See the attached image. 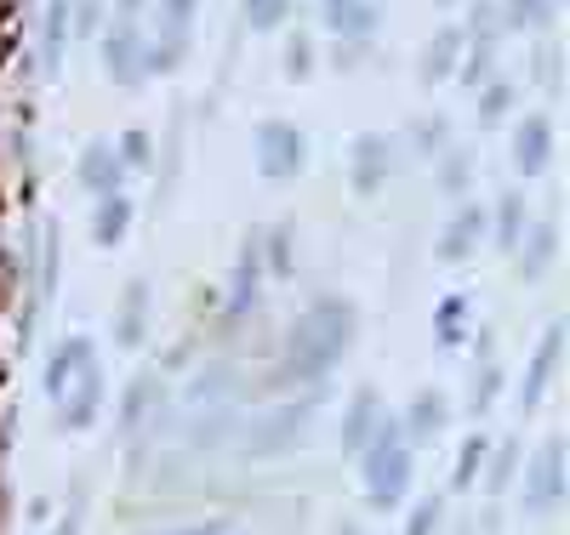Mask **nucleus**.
Listing matches in <instances>:
<instances>
[{"label":"nucleus","instance_id":"37","mask_svg":"<svg viewBox=\"0 0 570 535\" xmlns=\"http://www.w3.org/2000/svg\"><path fill=\"white\" fill-rule=\"evenodd\" d=\"M104 29V0H69V34L91 40Z\"/></svg>","mask_w":570,"mask_h":535},{"label":"nucleus","instance_id":"47","mask_svg":"<svg viewBox=\"0 0 570 535\" xmlns=\"http://www.w3.org/2000/svg\"><path fill=\"white\" fill-rule=\"evenodd\" d=\"M434 7H440V12H451V7H456V0H434Z\"/></svg>","mask_w":570,"mask_h":535},{"label":"nucleus","instance_id":"22","mask_svg":"<svg viewBox=\"0 0 570 535\" xmlns=\"http://www.w3.org/2000/svg\"><path fill=\"white\" fill-rule=\"evenodd\" d=\"M519 279H525V285H537L548 268H553V257H559V228H525V239H519Z\"/></svg>","mask_w":570,"mask_h":535},{"label":"nucleus","instance_id":"44","mask_svg":"<svg viewBox=\"0 0 570 535\" xmlns=\"http://www.w3.org/2000/svg\"><path fill=\"white\" fill-rule=\"evenodd\" d=\"M166 535H228V518H200V524H183V529H166Z\"/></svg>","mask_w":570,"mask_h":535},{"label":"nucleus","instance_id":"46","mask_svg":"<svg viewBox=\"0 0 570 535\" xmlns=\"http://www.w3.org/2000/svg\"><path fill=\"white\" fill-rule=\"evenodd\" d=\"M337 535H360V524H337Z\"/></svg>","mask_w":570,"mask_h":535},{"label":"nucleus","instance_id":"12","mask_svg":"<svg viewBox=\"0 0 570 535\" xmlns=\"http://www.w3.org/2000/svg\"><path fill=\"white\" fill-rule=\"evenodd\" d=\"M553 160V120L548 115H525L513 131V171L519 177H542Z\"/></svg>","mask_w":570,"mask_h":535},{"label":"nucleus","instance_id":"28","mask_svg":"<svg viewBox=\"0 0 570 535\" xmlns=\"http://www.w3.org/2000/svg\"><path fill=\"white\" fill-rule=\"evenodd\" d=\"M126 228H131V200H126V194H109V200H98V217H91V239H98L104 251L120 246Z\"/></svg>","mask_w":570,"mask_h":535},{"label":"nucleus","instance_id":"18","mask_svg":"<svg viewBox=\"0 0 570 535\" xmlns=\"http://www.w3.org/2000/svg\"><path fill=\"white\" fill-rule=\"evenodd\" d=\"M462 46H468V29L462 23H445L434 40H428V52H422V86H440L456 75V58H462Z\"/></svg>","mask_w":570,"mask_h":535},{"label":"nucleus","instance_id":"48","mask_svg":"<svg viewBox=\"0 0 570 535\" xmlns=\"http://www.w3.org/2000/svg\"><path fill=\"white\" fill-rule=\"evenodd\" d=\"M548 7H553V0H548Z\"/></svg>","mask_w":570,"mask_h":535},{"label":"nucleus","instance_id":"24","mask_svg":"<svg viewBox=\"0 0 570 535\" xmlns=\"http://www.w3.org/2000/svg\"><path fill=\"white\" fill-rule=\"evenodd\" d=\"M525 228H531V217H525V194L508 188L502 200H497V217H485V234L497 239L502 251H513L519 239H525Z\"/></svg>","mask_w":570,"mask_h":535},{"label":"nucleus","instance_id":"35","mask_svg":"<svg viewBox=\"0 0 570 535\" xmlns=\"http://www.w3.org/2000/svg\"><path fill=\"white\" fill-rule=\"evenodd\" d=\"M513 97H519V91H513L508 80H491V86L480 91V126H485V131H497V126H502V115L513 109Z\"/></svg>","mask_w":570,"mask_h":535},{"label":"nucleus","instance_id":"45","mask_svg":"<svg viewBox=\"0 0 570 535\" xmlns=\"http://www.w3.org/2000/svg\"><path fill=\"white\" fill-rule=\"evenodd\" d=\"M52 535H80V507H69L63 518H58V529Z\"/></svg>","mask_w":570,"mask_h":535},{"label":"nucleus","instance_id":"10","mask_svg":"<svg viewBox=\"0 0 570 535\" xmlns=\"http://www.w3.org/2000/svg\"><path fill=\"white\" fill-rule=\"evenodd\" d=\"M559 365H564V325L553 319V325L542 330V343H537V359H531V370H525V387H519V405H525V416L542 410V394H548V382L559 376Z\"/></svg>","mask_w":570,"mask_h":535},{"label":"nucleus","instance_id":"38","mask_svg":"<svg viewBox=\"0 0 570 535\" xmlns=\"http://www.w3.org/2000/svg\"><path fill=\"white\" fill-rule=\"evenodd\" d=\"M285 18H292V0H246V23H252V29H263V34H268V29H279Z\"/></svg>","mask_w":570,"mask_h":535},{"label":"nucleus","instance_id":"4","mask_svg":"<svg viewBox=\"0 0 570 535\" xmlns=\"http://www.w3.org/2000/svg\"><path fill=\"white\" fill-rule=\"evenodd\" d=\"M559 502H564V433H553V439L531 456L519 507H525V518H542V513H559Z\"/></svg>","mask_w":570,"mask_h":535},{"label":"nucleus","instance_id":"25","mask_svg":"<svg viewBox=\"0 0 570 535\" xmlns=\"http://www.w3.org/2000/svg\"><path fill=\"white\" fill-rule=\"evenodd\" d=\"M58 262H63V234H58V217H46L40 262H35V303H52L58 297Z\"/></svg>","mask_w":570,"mask_h":535},{"label":"nucleus","instance_id":"43","mask_svg":"<svg viewBox=\"0 0 570 535\" xmlns=\"http://www.w3.org/2000/svg\"><path fill=\"white\" fill-rule=\"evenodd\" d=\"M200 0H160V23H195Z\"/></svg>","mask_w":570,"mask_h":535},{"label":"nucleus","instance_id":"34","mask_svg":"<svg viewBox=\"0 0 570 535\" xmlns=\"http://www.w3.org/2000/svg\"><path fill=\"white\" fill-rule=\"evenodd\" d=\"M548 23V0H502L497 7V29H537Z\"/></svg>","mask_w":570,"mask_h":535},{"label":"nucleus","instance_id":"19","mask_svg":"<svg viewBox=\"0 0 570 535\" xmlns=\"http://www.w3.org/2000/svg\"><path fill=\"white\" fill-rule=\"evenodd\" d=\"M445 394L440 387H422V394L411 399V410L400 416V433H405V445H422V439H434V433L445 427Z\"/></svg>","mask_w":570,"mask_h":535},{"label":"nucleus","instance_id":"32","mask_svg":"<svg viewBox=\"0 0 570 535\" xmlns=\"http://www.w3.org/2000/svg\"><path fill=\"white\" fill-rule=\"evenodd\" d=\"M257 257L274 279H292V222H279L268 239H257Z\"/></svg>","mask_w":570,"mask_h":535},{"label":"nucleus","instance_id":"9","mask_svg":"<svg viewBox=\"0 0 570 535\" xmlns=\"http://www.w3.org/2000/svg\"><path fill=\"white\" fill-rule=\"evenodd\" d=\"M86 365H98V348H91V336H63V343H58V354L52 359H46V376H40V387H46V399H63L69 394V387L80 382V370Z\"/></svg>","mask_w":570,"mask_h":535},{"label":"nucleus","instance_id":"33","mask_svg":"<svg viewBox=\"0 0 570 535\" xmlns=\"http://www.w3.org/2000/svg\"><path fill=\"white\" fill-rule=\"evenodd\" d=\"M485 450H491V439H485V433H468V439H462V456H456V473H451V484H456V491H468V484L480 478V467H485Z\"/></svg>","mask_w":570,"mask_h":535},{"label":"nucleus","instance_id":"27","mask_svg":"<svg viewBox=\"0 0 570 535\" xmlns=\"http://www.w3.org/2000/svg\"><path fill=\"white\" fill-rule=\"evenodd\" d=\"M502 394V365L491 359V336H480V370H473V394H468V416H491Z\"/></svg>","mask_w":570,"mask_h":535},{"label":"nucleus","instance_id":"1","mask_svg":"<svg viewBox=\"0 0 570 535\" xmlns=\"http://www.w3.org/2000/svg\"><path fill=\"white\" fill-rule=\"evenodd\" d=\"M354 343V303L343 297H320L285 336V359H279V382H325L343 365Z\"/></svg>","mask_w":570,"mask_h":535},{"label":"nucleus","instance_id":"6","mask_svg":"<svg viewBox=\"0 0 570 535\" xmlns=\"http://www.w3.org/2000/svg\"><path fill=\"white\" fill-rule=\"evenodd\" d=\"M257 171L263 182H292L303 171V137L292 120H263L257 126Z\"/></svg>","mask_w":570,"mask_h":535},{"label":"nucleus","instance_id":"41","mask_svg":"<svg viewBox=\"0 0 570 535\" xmlns=\"http://www.w3.org/2000/svg\"><path fill=\"white\" fill-rule=\"evenodd\" d=\"M115 155H120V166H149V131H120Z\"/></svg>","mask_w":570,"mask_h":535},{"label":"nucleus","instance_id":"42","mask_svg":"<svg viewBox=\"0 0 570 535\" xmlns=\"http://www.w3.org/2000/svg\"><path fill=\"white\" fill-rule=\"evenodd\" d=\"M491 46H497V40H473V52H468V63H462V86H480V80H485V69H491Z\"/></svg>","mask_w":570,"mask_h":535},{"label":"nucleus","instance_id":"7","mask_svg":"<svg viewBox=\"0 0 570 535\" xmlns=\"http://www.w3.org/2000/svg\"><path fill=\"white\" fill-rule=\"evenodd\" d=\"M394 137H383V131H365V137H354V149H348V182H354V194H383L389 188V177H394Z\"/></svg>","mask_w":570,"mask_h":535},{"label":"nucleus","instance_id":"23","mask_svg":"<svg viewBox=\"0 0 570 535\" xmlns=\"http://www.w3.org/2000/svg\"><path fill=\"white\" fill-rule=\"evenodd\" d=\"M257 285H263V257H257V239H246L240 268H234V290H228V325H240L257 303Z\"/></svg>","mask_w":570,"mask_h":535},{"label":"nucleus","instance_id":"8","mask_svg":"<svg viewBox=\"0 0 570 535\" xmlns=\"http://www.w3.org/2000/svg\"><path fill=\"white\" fill-rule=\"evenodd\" d=\"M383 23V0H320V29L337 40H371Z\"/></svg>","mask_w":570,"mask_h":535},{"label":"nucleus","instance_id":"29","mask_svg":"<svg viewBox=\"0 0 570 535\" xmlns=\"http://www.w3.org/2000/svg\"><path fill=\"white\" fill-rule=\"evenodd\" d=\"M188 58V23H160V34L149 40V75H171Z\"/></svg>","mask_w":570,"mask_h":535},{"label":"nucleus","instance_id":"17","mask_svg":"<svg viewBox=\"0 0 570 535\" xmlns=\"http://www.w3.org/2000/svg\"><path fill=\"white\" fill-rule=\"evenodd\" d=\"M485 239V211L480 206H462L451 222H445V234H440V262H468L473 257V246Z\"/></svg>","mask_w":570,"mask_h":535},{"label":"nucleus","instance_id":"20","mask_svg":"<svg viewBox=\"0 0 570 535\" xmlns=\"http://www.w3.org/2000/svg\"><path fill=\"white\" fill-rule=\"evenodd\" d=\"M155 410H160V376L142 370V376H131L126 399H120V433H126V439H137L142 422H149Z\"/></svg>","mask_w":570,"mask_h":535},{"label":"nucleus","instance_id":"11","mask_svg":"<svg viewBox=\"0 0 570 535\" xmlns=\"http://www.w3.org/2000/svg\"><path fill=\"white\" fill-rule=\"evenodd\" d=\"M376 427H383V394L365 382V387H354V399H348V410H343V456H348V462H360V450L371 445Z\"/></svg>","mask_w":570,"mask_h":535},{"label":"nucleus","instance_id":"36","mask_svg":"<svg viewBox=\"0 0 570 535\" xmlns=\"http://www.w3.org/2000/svg\"><path fill=\"white\" fill-rule=\"evenodd\" d=\"M440 524H445V496H422V502L411 507L405 535H440Z\"/></svg>","mask_w":570,"mask_h":535},{"label":"nucleus","instance_id":"5","mask_svg":"<svg viewBox=\"0 0 570 535\" xmlns=\"http://www.w3.org/2000/svg\"><path fill=\"white\" fill-rule=\"evenodd\" d=\"M104 69L126 91H137L142 80H155L149 75V40L137 34V18H115V29L104 34Z\"/></svg>","mask_w":570,"mask_h":535},{"label":"nucleus","instance_id":"21","mask_svg":"<svg viewBox=\"0 0 570 535\" xmlns=\"http://www.w3.org/2000/svg\"><path fill=\"white\" fill-rule=\"evenodd\" d=\"M468 330H473V303L462 297V290L440 297V308H434V348H440V354L462 348V343H468Z\"/></svg>","mask_w":570,"mask_h":535},{"label":"nucleus","instance_id":"40","mask_svg":"<svg viewBox=\"0 0 570 535\" xmlns=\"http://www.w3.org/2000/svg\"><path fill=\"white\" fill-rule=\"evenodd\" d=\"M308 69H314V40H308V34H292V52H285V75H292V80H308Z\"/></svg>","mask_w":570,"mask_h":535},{"label":"nucleus","instance_id":"13","mask_svg":"<svg viewBox=\"0 0 570 535\" xmlns=\"http://www.w3.org/2000/svg\"><path fill=\"white\" fill-rule=\"evenodd\" d=\"M98 410H104V370L86 365L80 370V387H69V394L58 399V427L63 433H86L91 422H98Z\"/></svg>","mask_w":570,"mask_h":535},{"label":"nucleus","instance_id":"31","mask_svg":"<svg viewBox=\"0 0 570 535\" xmlns=\"http://www.w3.org/2000/svg\"><path fill=\"white\" fill-rule=\"evenodd\" d=\"M513 478H519V439H502L497 450H485V491L502 496Z\"/></svg>","mask_w":570,"mask_h":535},{"label":"nucleus","instance_id":"39","mask_svg":"<svg viewBox=\"0 0 570 535\" xmlns=\"http://www.w3.org/2000/svg\"><path fill=\"white\" fill-rule=\"evenodd\" d=\"M445 131H451L445 115H428V120L411 131V149H416V155H440V149H445Z\"/></svg>","mask_w":570,"mask_h":535},{"label":"nucleus","instance_id":"3","mask_svg":"<svg viewBox=\"0 0 570 535\" xmlns=\"http://www.w3.org/2000/svg\"><path fill=\"white\" fill-rule=\"evenodd\" d=\"M314 416H320V387H308L303 399L274 405V410H263L257 422H246V433H240V456H246V462L292 456V450L303 445V433L314 427Z\"/></svg>","mask_w":570,"mask_h":535},{"label":"nucleus","instance_id":"14","mask_svg":"<svg viewBox=\"0 0 570 535\" xmlns=\"http://www.w3.org/2000/svg\"><path fill=\"white\" fill-rule=\"evenodd\" d=\"M120 182H126V166L115 155V142H86L80 149V188L91 200H109V194H120Z\"/></svg>","mask_w":570,"mask_h":535},{"label":"nucleus","instance_id":"30","mask_svg":"<svg viewBox=\"0 0 570 535\" xmlns=\"http://www.w3.org/2000/svg\"><path fill=\"white\" fill-rule=\"evenodd\" d=\"M445 200H456V194L473 188V155L468 149H440V182H434Z\"/></svg>","mask_w":570,"mask_h":535},{"label":"nucleus","instance_id":"26","mask_svg":"<svg viewBox=\"0 0 570 535\" xmlns=\"http://www.w3.org/2000/svg\"><path fill=\"white\" fill-rule=\"evenodd\" d=\"M228 394H234V365H206L195 382L183 387V405L206 410V405H228Z\"/></svg>","mask_w":570,"mask_h":535},{"label":"nucleus","instance_id":"15","mask_svg":"<svg viewBox=\"0 0 570 535\" xmlns=\"http://www.w3.org/2000/svg\"><path fill=\"white\" fill-rule=\"evenodd\" d=\"M234 433H240V410L234 405H206V410H195V422H188L183 445L195 456H212V450H223L234 439Z\"/></svg>","mask_w":570,"mask_h":535},{"label":"nucleus","instance_id":"16","mask_svg":"<svg viewBox=\"0 0 570 535\" xmlns=\"http://www.w3.org/2000/svg\"><path fill=\"white\" fill-rule=\"evenodd\" d=\"M149 336V279H126L120 308H115V343L137 354V343Z\"/></svg>","mask_w":570,"mask_h":535},{"label":"nucleus","instance_id":"2","mask_svg":"<svg viewBox=\"0 0 570 535\" xmlns=\"http://www.w3.org/2000/svg\"><path fill=\"white\" fill-rule=\"evenodd\" d=\"M360 473H365V496H371L376 513H389V507L405 502L411 473H416V456H411V445H405L400 422L383 416V427H376V433H371V445L360 450Z\"/></svg>","mask_w":570,"mask_h":535}]
</instances>
